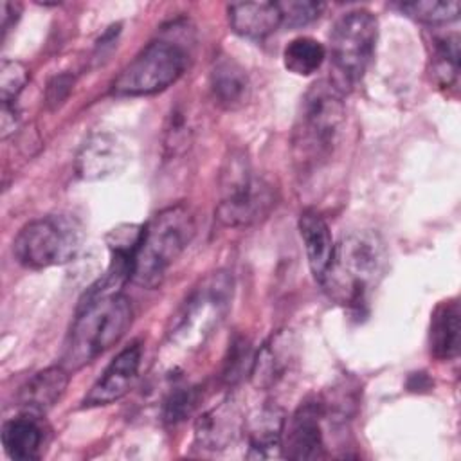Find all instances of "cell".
<instances>
[{
	"label": "cell",
	"instance_id": "obj_1",
	"mask_svg": "<svg viewBox=\"0 0 461 461\" xmlns=\"http://www.w3.org/2000/svg\"><path fill=\"white\" fill-rule=\"evenodd\" d=\"M344 121L342 92L331 81H315L299 103L292 130V157L301 173L308 175L331 158Z\"/></svg>",
	"mask_w": 461,
	"mask_h": 461
},
{
	"label": "cell",
	"instance_id": "obj_2",
	"mask_svg": "<svg viewBox=\"0 0 461 461\" xmlns=\"http://www.w3.org/2000/svg\"><path fill=\"white\" fill-rule=\"evenodd\" d=\"M131 324V304L122 294L86 290L67 335L61 366L74 373L121 340Z\"/></svg>",
	"mask_w": 461,
	"mask_h": 461
},
{
	"label": "cell",
	"instance_id": "obj_3",
	"mask_svg": "<svg viewBox=\"0 0 461 461\" xmlns=\"http://www.w3.org/2000/svg\"><path fill=\"white\" fill-rule=\"evenodd\" d=\"M387 250L373 230H353L335 245L321 285L340 304L362 310L385 274Z\"/></svg>",
	"mask_w": 461,
	"mask_h": 461
},
{
	"label": "cell",
	"instance_id": "obj_4",
	"mask_svg": "<svg viewBox=\"0 0 461 461\" xmlns=\"http://www.w3.org/2000/svg\"><path fill=\"white\" fill-rule=\"evenodd\" d=\"M194 216L185 203L158 211L144 227L131 259L130 281L142 288L162 285L171 265L194 236Z\"/></svg>",
	"mask_w": 461,
	"mask_h": 461
},
{
	"label": "cell",
	"instance_id": "obj_5",
	"mask_svg": "<svg viewBox=\"0 0 461 461\" xmlns=\"http://www.w3.org/2000/svg\"><path fill=\"white\" fill-rule=\"evenodd\" d=\"M232 299V279L214 272L202 279L171 319L166 346L175 353H194L221 324Z\"/></svg>",
	"mask_w": 461,
	"mask_h": 461
},
{
	"label": "cell",
	"instance_id": "obj_6",
	"mask_svg": "<svg viewBox=\"0 0 461 461\" xmlns=\"http://www.w3.org/2000/svg\"><path fill=\"white\" fill-rule=\"evenodd\" d=\"M274 205V187L252 171L243 153H230L220 173L218 221L225 227H249L268 216Z\"/></svg>",
	"mask_w": 461,
	"mask_h": 461
},
{
	"label": "cell",
	"instance_id": "obj_7",
	"mask_svg": "<svg viewBox=\"0 0 461 461\" xmlns=\"http://www.w3.org/2000/svg\"><path fill=\"white\" fill-rule=\"evenodd\" d=\"M83 225L70 214H49L22 227L13 241L16 261L32 270L72 261L83 245Z\"/></svg>",
	"mask_w": 461,
	"mask_h": 461
},
{
	"label": "cell",
	"instance_id": "obj_8",
	"mask_svg": "<svg viewBox=\"0 0 461 461\" xmlns=\"http://www.w3.org/2000/svg\"><path fill=\"white\" fill-rule=\"evenodd\" d=\"M376 34L378 22L366 9L348 11L335 22L330 34L331 67L335 72L331 83L340 92L355 86L364 77L375 54Z\"/></svg>",
	"mask_w": 461,
	"mask_h": 461
},
{
	"label": "cell",
	"instance_id": "obj_9",
	"mask_svg": "<svg viewBox=\"0 0 461 461\" xmlns=\"http://www.w3.org/2000/svg\"><path fill=\"white\" fill-rule=\"evenodd\" d=\"M189 52L175 40L158 38L148 43L115 77V95H151L171 86L187 68Z\"/></svg>",
	"mask_w": 461,
	"mask_h": 461
},
{
	"label": "cell",
	"instance_id": "obj_10",
	"mask_svg": "<svg viewBox=\"0 0 461 461\" xmlns=\"http://www.w3.org/2000/svg\"><path fill=\"white\" fill-rule=\"evenodd\" d=\"M324 402L313 398L301 403L283 427V456L294 461L326 457Z\"/></svg>",
	"mask_w": 461,
	"mask_h": 461
},
{
	"label": "cell",
	"instance_id": "obj_11",
	"mask_svg": "<svg viewBox=\"0 0 461 461\" xmlns=\"http://www.w3.org/2000/svg\"><path fill=\"white\" fill-rule=\"evenodd\" d=\"M128 162L126 146L112 133L90 135L76 153L74 169L83 180L94 182L119 173Z\"/></svg>",
	"mask_w": 461,
	"mask_h": 461
},
{
	"label": "cell",
	"instance_id": "obj_12",
	"mask_svg": "<svg viewBox=\"0 0 461 461\" xmlns=\"http://www.w3.org/2000/svg\"><path fill=\"white\" fill-rule=\"evenodd\" d=\"M142 358V348L139 342L124 348L106 366L97 382L90 387L83 398V407H99L121 400L133 385Z\"/></svg>",
	"mask_w": 461,
	"mask_h": 461
},
{
	"label": "cell",
	"instance_id": "obj_13",
	"mask_svg": "<svg viewBox=\"0 0 461 461\" xmlns=\"http://www.w3.org/2000/svg\"><path fill=\"white\" fill-rule=\"evenodd\" d=\"M297 358V348L294 335L286 330L272 335L256 353L250 367L252 384L258 389L268 391L286 380L294 369Z\"/></svg>",
	"mask_w": 461,
	"mask_h": 461
},
{
	"label": "cell",
	"instance_id": "obj_14",
	"mask_svg": "<svg viewBox=\"0 0 461 461\" xmlns=\"http://www.w3.org/2000/svg\"><path fill=\"white\" fill-rule=\"evenodd\" d=\"M209 90L216 106L221 110H238L250 97V79L236 59L220 56L209 72Z\"/></svg>",
	"mask_w": 461,
	"mask_h": 461
},
{
	"label": "cell",
	"instance_id": "obj_15",
	"mask_svg": "<svg viewBox=\"0 0 461 461\" xmlns=\"http://www.w3.org/2000/svg\"><path fill=\"white\" fill-rule=\"evenodd\" d=\"M68 375L61 364L50 366L32 375L18 393V405L32 416L45 414L63 396L68 385Z\"/></svg>",
	"mask_w": 461,
	"mask_h": 461
},
{
	"label": "cell",
	"instance_id": "obj_16",
	"mask_svg": "<svg viewBox=\"0 0 461 461\" xmlns=\"http://www.w3.org/2000/svg\"><path fill=\"white\" fill-rule=\"evenodd\" d=\"M243 430V420L230 400L203 412L194 423V439L205 450H223Z\"/></svg>",
	"mask_w": 461,
	"mask_h": 461
},
{
	"label": "cell",
	"instance_id": "obj_17",
	"mask_svg": "<svg viewBox=\"0 0 461 461\" xmlns=\"http://www.w3.org/2000/svg\"><path fill=\"white\" fill-rule=\"evenodd\" d=\"M283 427L285 418L277 407H263L250 420L243 421L247 438V457L272 459L283 456Z\"/></svg>",
	"mask_w": 461,
	"mask_h": 461
},
{
	"label": "cell",
	"instance_id": "obj_18",
	"mask_svg": "<svg viewBox=\"0 0 461 461\" xmlns=\"http://www.w3.org/2000/svg\"><path fill=\"white\" fill-rule=\"evenodd\" d=\"M232 31L249 40H263L283 25L277 2H240L227 7Z\"/></svg>",
	"mask_w": 461,
	"mask_h": 461
},
{
	"label": "cell",
	"instance_id": "obj_19",
	"mask_svg": "<svg viewBox=\"0 0 461 461\" xmlns=\"http://www.w3.org/2000/svg\"><path fill=\"white\" fill-rule=\"evenodd\" d=\"M299 234L304 243L308 267L313 277L322 283L335 250V243L324 218L315 211H304L299 216Z\"/></svg>",
	"mask_w": 461,
	"mask_h": 461
},
{
	"label": "cell",
	"instance_id": "obj_20",
	"mask_svg": "<svg viewBox=\"0 0 461 461\" xmlns=\"http://www.w3.org/2000/svg\"><path fill=\"white\" fill-rule=\"evenodd\" d=\"M461 346V310L457 299L443 301L430 317L429 348L438 360H452Z\"/></svg>",
	"mask_w": 461,
	"mask_h": 461
},
{
	"label": "cell",
	"instance_id": "obj_21",
	"mask_svg": "<svg viewBox=\"0 0 461 461\" xmlns=\"http://www.w3.org/2000/svg\"><path fill=\"white\" fill-rule=\"evenodd\" d=\"M43 432L32 414L7 420L2 425V445L11 459L29 461L40 456Z\"/></svg>",
	"mask_w": 461,
	"mask_h": 461
},
{
	"label": "cell",
	"instance_id": "obj_22",
	"mask_svg": "<svg viewBox=\"0 0 461 461\" xmlns=\"http://www.w3.org/2000/svg\"><path fill=\"white\" fill-rule=\"evenodd\" d=\"M324 58V45L310 36H299L292 40L283 50L285 68L295 76H310L317 72Z\"/></svg>",
	"mask_w": 461,
	"mask_h": 461
},
{
	"label": "cell",
	"instance_id": "obj_23",
	"mask_svg": "<svg viewBox=\"0 0 461 461\" xmlns=\"http://www.w3.org/2000/svg\"><path fill=\"white\" fill-rule=\"evenodd\" d=\"M432 74L441 86H456L459 76V36L438 34L432 38Z\"/></svg>",
	"mask_w": 461,
	"mask_h": 461
},
{
	"label": "cell",
	"instance_id": "obj_24",
	"mask_svg": "<svg viewBox=\"0 0 461 461\" xmlns=\"http://www.w3.org/2000/svg\"><path fill=\"white\" fill-rule=\"evenodd\" d=\"M398 9L405 13L407 16L427 23V25H443L448 22L457 20L459 16V2L457 0H447V2H405L400 4Z\"/></svg>",
	"mask_w": 461,
	"mask_h": 461
},
{
	"label": "cell",
	"instance_id": "obj_25",
	"mask_svg": "<svg viewBox=\"0 0 461 461\" xmlns=\"http://www.w3.org/2000/svg\"><path fill=\"white\" fill-rule=\"evenodd\" d=\"M191 124L189 113L176 106L169 112L166 128H164V151L167 157H176L184 153L191 142Z\"/></svg>",
	"mask_w": 461,
	"mask_h": 461
},
{
	"label": "cell",
	"instance_id": "obj_26",
	"mask_svg": "<svg viewBox=\"0 0 461 461\" xmlns=\"http://www.w3.org/2000/svg\"><path fill=\"white\" fill-rule=\"evenodd\" d=\"M29 81V70L23 63L4 59L0 65V99L2 103H14Z\"/></svg>",
	"mask_w": 461,
	"mask_h": 461
},
{
	"label": "cell",
	"instance_id": "obj_27",
	"mask_svg": "<svg viewBox=\"0 0 461 461\" xmlns=\"http://www.w3.org/2000/svg\"><path fill=\"white\" fill-rule=\"evenodd\" d=\"M198 403V389L196 387H175L167 398L164 400V420L167 423H178L191 416Z\"/></svg>",
	"mask_w": 461,
	"mask_h": 461
},
{
	"label": "cell",
	"instance_id": "obj_28",
	"mask_svg": "<svg viewBox=\"0 0 461 461\" xmlns=\"http://www.w3.org/2000/svg\"><path fill=\"white\" fill-rule=\"evenodd\" d=\"M252 353H250V344L247 339L240 337L232 342V346L229 348V355L225 358V366H223V378L227 384H236L238 380L243 378L245 373L250 375V367H252Z\"/></svg>",
	"mask_w": 461,
	"mask_h": 461
},
{
	"label": "cell",
	"instance_id": "obj_29",
	"mask_svg": "<svg viewBox=\"0 0 461 461\" xmlns=\"http://www.w3.org/2000/svg\"><path fill=\"white\" fill-rule=\"evenodd\" d=\"M283 25L286 27H303L317 20L324 9V4L321 2H310V0H288V2H277Z\"/></svg>",
	"mask_w": 461,
	"mask_h": 461
},
{
	"label": "cell",
	"instance_id": "obj_30",
	"mask_svg": "<svg viewBox=\"0 0 461 461\" xmlns=\"http://www.w3.org/2000/svg\"><path fill=\"white\" fill-rule=\"evenodd\" d=\"M74 85V77L68 74H59L56 77H52L47 85V92H45V99L49 108H58L68 95L70 88Z\"/></svg>",
	"mask_w": 461,
	"mask_h": 461
},
{
	"label": "cell",
	"instance_id": "obj_31",
	"mask_svg": "<svg viewBox=\"0 0 461 461\" xmlns=\"http://www.w3.org/2000/svg\"><path fill=\"white\" fill-rule=\"evenodd\" d=\"M20 4L16 2H7L4 0L0 4V18H2V40H5L7 32L14 27V23L20 18Z\"/></svg>",
	"mask_w": 461,
	"mask_h": 461
},
{
	"label": "cell",
	"instance_id": "obj_32",
	"mask_svg": "<svg viewBox=\"0 0 461 461\" xmlns=\"http://www.w3.org/2000/svg\"><path fill=\"white\" fill-rule=\"evenodd\" d=\"M0 133L2 139H7L13 135L18 128V113L14 108V103H2V112H0Z\"/></svg>",
	"mask_w": 461,
	"mask_h": 461
}]
</instances>
